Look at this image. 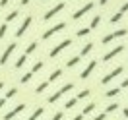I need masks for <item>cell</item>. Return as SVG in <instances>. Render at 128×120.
<instances>
[{"label": "cell", "mask_w": 128, "mask_h": 120, "mask_svg": "<svg viewBox=\"0 0 128 120\" xmlns=\"http://www.w3.org/2000/svg\"><path fill=\"white\" fill-rule=\"evenodd\" d=\"M72 87H74L72 83H66L64 87H60V89H58V91H56L54 95H50V97H48V103H56V101H58L60 97H62V95H66V93H68V91H70V89H72Z\"/></svg>", "instance_id": "obj_1"}, {"label": "cell", "mask_w": 128, "mask_h": 120, "mask_svg": "<svg viewBox=\"0 0 128 120\" xmlns=\"http://www.w3.org/2000/svg\"><path fill=\"white\" fill-rule=\"evenodd\" d=\"M70 45H72V41H70V39H64L62 43H58V45H56V47L52 48V50H50V58H54L56 54H60V52H62L64 48H68Z\"/></svg>", "instance_id": "obj_2"}, {"label": "cell", "mask_w": 128, "mask_h": 120, "mask_svg": "<svg viewBox=\"0 0 128 120\" xmlns=\"http://www.w3.org/2000/svg\"><path fill=\"white\" fill-rule=\"evenodd\" d=\"M64 27H66V23H64V21L56 23L54 27H50V29H47V31L43 33V39H45V41H47V39H50V37H52V35H54L56 31H60V29H64Z\"/></svg>", "instance_id": "obj_3"}, {"label": "cell", "mask_w": 128, "mask_h": 120, "mask_svg": "<svg viewBox=\"0 0 128 120\" xmlns=\"http://www.w3.org/2000/svg\"><path fill=\"white\" fill-rule=\"evenodd\" d=\"M120 72H122V66H116V68H114L112 72H109L107 76H103L101 83H103V85H107V83H109V81H112V80H114V78H116V76H118Z\"/></svg>", "instance_id": "obj_4"}, {"label": "cell", "mask_w": 128, "mask_h": 120, "mask_svg": "<svg viewBox=\"0 0 128 120\" xmlns=\"http://www.w3.org/2000/svg\"><path fill=\"white\" fill-rule=\"evenodd\" d=\"M22 111H25V105H24V103H20L18 107H14V109H12L10 112H6V114H4V120H12L14 116H18V114H20Z\"/></svg>", "instance_id": "obj_5"}, {"label": "cell", "mask_w": 128, "mask_h": 120, "mask_svg": "<svg viewBox=\"0 0 128 120\" xmlns=\"http://www.w3.org/2000/svg\"><path fill=\"white\" fill-rule=\"evenodd\" d=\"M14 50H16V43L8 45V47H6V50H4V52H2V56H0V64H6V62H8V58L12 56V52H14Z\"/></svg>", "instance_id": "obj_6"}, {"label": "cell", "mask_w": 128, "mask_h": 120, "mask_svg": "<svg viewBox=\"0 0 128 120\" xmlns=\"http://www.w3.org/2000/svg\"><path fill=\"white\" fill-rule=\"evenodd\" d=\"M64 10V2H60V4H56L54 8H50L47 12V14H45V16H43V19H45V21H47V19H50V17H54L56 14H58V12H62Z\"/></svg>", "instance_id": "obj_7"}, {"label": "cell", "mask_w": 128, "mask_h": 120, "mask_svg": "<svg viewBox=\"0 0 128 120\" xmlns=\"http://www.w3.org/2000/svg\"><path fill=\"white\" fill-rule=\"evenodd\" d=\"M122 50H124V47H122V45H118V47H114L112 50H109V52H107V54L103 56V60H105V62H109V60H112V58H114L116 54H120Z\"/></svg>", "instance_id": "obj_8"}, {"label": "cell", "mask_w": 128, "mask_h": 120, "mask_svg": "<svg viewBox=\"0 0 128 120\" xmlns=\"http://www.w3.org/2000/svg\"><path fill=\"white\" fill-rule=\"evenodd\" d=\"M95 66H97V62H95V60H91V62H89V64L86 66V70H84V72L80 74V78H82V80H88L89 76H91V72L95 70Z\"/></svg>", "instance_id": "obj_9"}, {"label": "cell", "mask_w": 128, "mask_h": 120, "mask_svg": "<svg viewBox=\"0 0 128 120\" xmlns=\"http://www.w3.org/2000/svg\"><path fill=\"white\" fill-rule=\"evenodd\" d=\"M93 8V2H88V4H86V6H84V8H80V10H76V12H74V19H80L82 16H84V14H88L89 10Z\"/></svg>", "instance_id": "obj_10"}, {"label": "cell", "mask_w": 128, "mask_h": 120, "mask_svg": "<svg viewBox=\"0 0 128 120\" xmlns=\"http://www.w3.org/2000/svg\"><path fill=\"white\" fill-rule=\"evenodd\" d=\"M29 25H31V16H27L24 19V23L20 25V29L16 31V37H24V33L27 31V27H29Z\"/></svg>", "instance_id": "obj_11"}, {"label": "cell", "mask_w": 128, "mask_h": 120, "mask_svg": "<svg viewBox=\"0 0 128 120\" xmlns=\"http://www.w3.org/2000/svg\"><path fill=\"white\" fill-rule=\"evenodd\" d=\"M91 48H93V43H88V45H84V48H82V52H80V58L82 56H86L91 52Z\"/></svg>", "instance_id": "obj_12"}, {"label": "cell", "mask_w": 128, "mask_h": 120, "mask_svg": "<svg viewBox=\"0 0 128 120\" xmlns=\"http://www.w3.org/2000/svg\"><path fill=\"white\" fill-rule=\"evenodd\" d=\"M80 56H72V58H70V60H68V62H66V66H68V68H72V66H76V64H80Z\"/></svg>", "instance_id": "obj_13"}, {"label": "cell", "mask_w": 128, "mask_h": 120, "mask_svg": "<svg viewBox=\"0 0 128 120\" xmlns=\"http://www.w3.org/2000/svg\"><path fill=\"white\" fill-rule=\"evenodd\" d=\"M60 76H62V70H54V72L50 74V78H48V83H50V81H56Z\"/></svg>", "instance_id": "obj_14"}, {"label": "cell", "mask_w": 128, "mask_h": 120, "mask_svg": "<svg viewBox=\"0 0 128 120\" xmlns=\"http://www.w3.org/2000/svg\"><path fill=\"white\" fill-rule=\"evenodd\" d=\"M25 60H27V56H25V54H22V56H20V58L16 60V68H18V70H20V68L25 64Z\"/></svg>", "instance_id": "obj_15"}, {"label": "cell", "mask_w": 128, "mask_h": 120, "mask_svg": "<svg viewBox=\"0 0 128 120\" xmlns=\"http://www.w3.org/2000/svg\"><path fill=\"white\" fill-rule=\"evenodd\" d=\"M41 114H43V109L39 107V109H35V112H33V114H31V116H29L27 120H37V118L41 116Z\"/></svg>", "instance_id": "obj_16"}, {"label": "cell", "mask_w": 128, "mask_h": 120, "mask_svg": "<svg viewBox=\"0 0 128 120\" xmlns=\"http://www.w3.org/2000/svg\"><path fill=\"white\" fill-rule=\"evenodd\" d=\"M47 87H48V81H43V83H39V85H37V89H35V93H43V91H45Z\"/></svg>", "instance_id": "obj_17"}, {"label": "cell", "mask_w": 128, "mask_h": 120, "mask_svg": "<svg viewBox=\"0 0 128 120\" xmlns=\"http://www.w3.org/2000/svg\"><path fill=\"white\" fill-rule=\"evenodd\" d=\"M18 16H20V14H18V10H14V12H10L8 16H6V23H8V21H14V19H16Z\"/></svg>", "instance_id": "obj_18"}, {"label": "cell", "mask_w": 128, "mask_h": 120, "mask_svg": "<svg viewBox=\"0 0 128 120\" xmlns=\"http://www.w3.org/2000/svg\"><path fill=\"white\" fill-rule=\"evenodd\" d=\"M112 39H114V33H109V35H105L103 39H101V43H103V45H109Z\"/></svg>", "instance_id": "obj_19"}, {"label": "cell", "mask_w": 128, "mask_h": 120, "mask_svg": "<svg viewBox=\"0 0 128 120\" xmlns=\"http://www.w3.org/2000/svg\"><path fill=\"white\" fill-rule=\"evenodd\" d=\"M118 93H120V87H114V89H109L105 95H107V97H116Z\"/></svg>", "instance_id": "obj_20"}, {"label": "cell", "mask_w": 128, "mask_h": 120, "mask_svg": "<svg viewBox=\"0 0 128 120\" xmlns=\"http://www.w3.org/2000/svg\"><path fill=\"white\" fill-rule=\"evenodd\" d=\"M76 103H78V99H76V97H74V99H68L66 105H64V109H72V107H76Z\"/></svg>", "instance_id": "obj_21"}, {"label": "cell", "mask_w": 128, "mask_h": 120, "mask_svg": "<svg viewBox=\"0 0 128 120\" xmlns=\"http://www.w3.org/2000/svg\"><path fill=\"white\" fill-rule=\"evenodd\" d=\"M35 48H37V43H29V45H27V48H25V56H27V54H31Z\"/></svg>", "instance_id": "obj_22"}, {"label": "cell", "mask_w": 128, "mask_h": 120, "mask_svg": "<svg viewBox=\"0 0 128 120\" xmlns=\"http://www.w3.org/2000/svg\"><path fill=\"white\" fill-rule=\"evenodd\" d=\"M93 111H95V103H89V105H86L84 114H89V112H93Z\"/></svg>", "instance_id": "obj_23"}, {"label": "cell", "mask_w": 128, "mask_h": 120, "mask_svg": "<svg viewBox=\"0 0 128 120\" xmlns=\"http://www.w3.org/2000/svg\"><path fill=\"white\" fill-rule=\"evenodd\" d=\"M116 109H118V105H116V103H111L109 107H107V111H105V114H109V112H114Z\"/></svg>", "instance_id": "obj_24"}, {"label": "cell", "mask_w": 128, "mask_h": 120, "mask_svg": "<svg viewBox=\"0 0 128 120\" xmlns=\"http://www.w3.org/2000/svg\"><path fill=\"white\" fill-rule=\"evenodd\" d=\"M99 21H101V16H95L93 19H91V23H89V27H91V29H93V27H97V25H99Z\"/></svg>", "instance_id": "obj_25"}, {"label": "cell", "mask_w": 128, "mask_h": 120, "mask_svg": "<svg viewBox=\"0 0 128 120\" xmlns=\"http://www.w3.org/2000/svg\"><path fill=\"white\" fill-rule=\"evenodd\" d=\"M76 33H78V37H86V35L89 33V27H82V29H78Z\"/></svg>", "instance_id": "obj_26"}, {"label": "cell", "mask_w": 128, "mask_h": 120, "mask_svg": "<svg viewBox=\"0 0 128 120\" xmlns=\"http://www.w3.org/2000/svg\"><path fill=\"white\" fill-rule=\"evenodd\" d=\"M41 68H43V62H35V64H33V68H31V74H37Z\"/></svg>", "instance_id": "obj_27"}, {"label": "cell", "mask_w": 128, "mask_h": 120, "mask_svg": "<svg viewBox=\"0 0 128 120\" xmlns=\"http://www.w3.org/2000/svg\"><path fill=\"white\" fill-rule=\"evenodd\" d=\"M16 93H18V89H16V87H12V89H10V91H8V93H6V97H4V99L8 101V99H12V97L16 95Z\"/></svg>", "instance_id": "obj_28"}, {"label": "cell", "mask_w": 128, "mask_h": 120, "mask_svg": "<svg viewBox=\"0 0 128 120\" xmlns=\"http://www.w3.org/2000/svg\"><path fill=\"white\" fill-rule=\"evenodd\" d=\"M88 95H89V89H84V91H80V93H78V97H76V99L80 101V99H86Z\"/></svg>", "instance_id": "obj_29"}, {"label": "cell", "mask_w": 128, "mask_h": 120, "mask_svg": "<svg viewBox=\"0 0 128 120\" xmlns=\"http://www.w3.org/2000/svg\"><path fill=\"white\" fill-rule=\"evenodd\" d=\"M120 19H122V14H120V12H116V14L111 17V23H116V21H120Z\"/></svg>", "instance_id": "obj_30"}, {"label": "cell", "mask_w": 128, "mask_h": 120, "mask_svg": "<svg viewBox=\"0 0 128 120\" xmlns=\"http://www.w3.org/2000/svg\"><path fill=\"white\" fill-rule=\"evenodd\" d=\"M6 31H8V25H6V23H2V25H0V39H4Z\"/></svg>", "instance_id": "obj_31"}, {"label": "cell", "mask_w": 128, "mask_h": 120, "mask_svg": "<svg viewBox=\"0 0 128 120\" xmlns=\"http://www.w3.org/2000/svg\"><path fill=\"white\" fill-rule=\"evenodd\" d=\"M31 78H33V74H31V72H27V74L24 76V78H22V83H27V81L31 80Z\"/></svg>", "instance_id": "obj_32"}, {"label": "cell", "mask_w": 128, "mask_h": 120, "mask_svg": "<svg viewBox=\"0 0 128 120\" xmlns=\"http://www.w3.org/2000/svg\"><path fill=\"white\" fill-rule=\"evenodd\" d=\"M64 118V112H56L54 116H52V120H62Z\"/></svg>", "instance_id": "obj_33"}, {"label": "cell", "mask_w": 128, "mask_h": 120, "mask_svg": "<svg viewBox=\"0 0 128 120\" xmlns=\"http://www.w3.org/2000/svg\"><path fill=\"white\" fill-rule=\"evenodd\" d=\"M128 10V2H124V4H122V6H120V14H124V12H126Z\"/></svg>", "instance_id": "obj_34"}, {"label": "cell", "mask_w": 128, "mask_h": 120, "mask_svg": "<svg viewBox=\"0 0 128 120\" xmlns=\"http://www.w3.org/2000/svg\"><path fill=\"white\" fill-rule=\"evenodd\" d=\"M105 116H107V114H105V112H103V114H97V116H95V118H93V120H105Z\"/></svg>", "instance_id": "obj_35"}, {"label": "cell", "mask_w": 128, "mask_h": 120, "mask_svg": "<svg viewBox=\"0 0 128 120\" xmlns=\"http://www.w3.org/2000/svg\"><path fill=\"white\" fill-rule=\"evenodd\" d=\"M10 0H0V6H2V8H4V6H6V4H8Z\"/></svg>", "instance_id": "obj_36"}, {"label": "cell", "mask_w": 128, "mask_h": 120, "mask_svg": "<svg viewBox=\"0 0 128 120\" xmlns=\"http://www.w3.org/2000/svg\"><path fill=\"white\" fill-rule=\"evenodd\" d=\"M120 87H128V80H124L122 83H120Z\"/></svg>", "instance_id": "obj_37"}, {"label": "cell", "mask_w": 128, "mask_h": 120, "mask_svg": "<svg viewBox=\"0 0 128 120\" xmlns=\"http://www.w3.org/2000/svg\"><path fill=\"white\" fill-rule=\"evenodd\" d=\"M4 105H6V99H0V109H2Z\"/></svg>", "instance_id": "obj_38"}, {"label": "cell", "mask_w": 128, "mask_h": 120, "mask_svg": "<svg viewBox=\"0 0 128 120\" xmlns=\"http://www.w3.org/2000/svg\"><path fill=\"white\" fill-rule=\"evenodd\" d=\"M107 2H109V0H99V4H101V6H107Z\"/></svg>", "instance_id": "obj_39"}, {"label": "cell", "mask_w": 128, "mask_h": 120, "mask_svg": "<svg viewBox=\"0 0 128 120\" xmlns=\"http://www.w3.org/2000/svg\"><path fill=\"white\" fill-rule=\"evenodd\" d=\"M82 118H84V116H82V114H78V116H74L72 120H82Z\"/></svg>", "instance_id": "obj_40"}, {"label": "cell", "mask_w": 128, "mask_h": 120, "mask_svg": "<svg viewBox=\"0 0 128 120\" xmlns=\"http://www.w3.org/2000/svg\"><path fill=\"white\" fill-rule=\"evenodd\" d=\"M31 0H22V6H25V4H29Z\"/></svg>", "instance_id": "obj_41"}, {"label": "cell", "mask_w": 128, "mask_h": 120, "mask_svg": "<svg viewBox=\"0 0 128 120\" xmlns=\"http://www.w3.org/2000/svg\"><path fill=\"white\" fill-rule=\"evenodd\" d=\"M124 116H126V118H128V109H124Z\"/></svg>", "instance_id": "obj_42"}, {"label": "cell", "mask_w": 128, "mask_h": 120, "mask_svg": "<svg viewBox=\"0 0 128 120\" xmlns=\"http://www.w3.org/2000/svg\"><path fill=\"white\" fill-rule=\"evenodd\" d=\"M2 87H4V81H0V91H2Z\"/></svg>", "instance_id": "obj_43"}]
</instances>
